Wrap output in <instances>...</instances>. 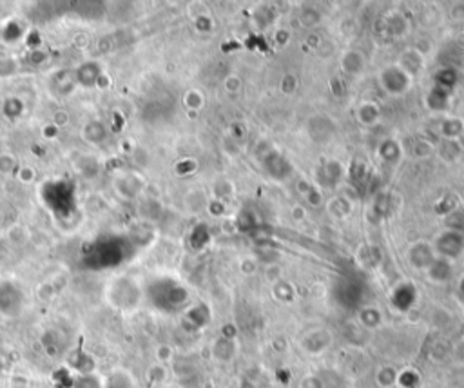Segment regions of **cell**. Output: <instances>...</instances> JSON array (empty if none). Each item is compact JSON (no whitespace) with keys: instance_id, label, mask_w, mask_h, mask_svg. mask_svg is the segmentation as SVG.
I'll return each instance as SVG.
<instances>
[{"instance_id":"1","label":"cell","mask_w":464,"mask_h":388,"mask_svg":"<svg viewBox=\"0 0 464 388\" xmlns=\"http://www.w3.org/2000/svg\"><path fill=\"white\" fill-rule=\"evenodd\" d=\"M75 388H102L100 383L93 376H84L75 383Z\"/></svg>"}]
</instances>
